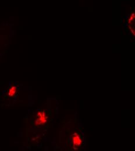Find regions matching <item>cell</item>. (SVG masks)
<instances>
[{"label":"cell","instance_id":"3957f363","mask_svg":"<svg viewBox=\"0 0 135 151\" xmlns=\"http://www.w3.org/2000/svg\"><path fill=\"white\" fill-rule=\"evenodd\" d=\"M16 93H17V87L15 86H13L9 89V92H8V95L10 96H13L14 95L16 94Z\"/></svg>","mask_w":135,"mask_h":151},{"label":"cell","instance_id":"7a4b0ae2","mask_svg":"<svg viewBox=\"0 0 135 151\" xmlns=\"http://www.w3.org/2000/svg\"><path fill=\"white\" fill-rule=\"evenodd\" d=\"M37 120L36 121V124L37 126L44 124L46 122L47 119V116L45 115L44 112H39L37 116Z\"/></svg>","mask_w":135,"mask_h":151},{"label":"cell","instance_id":"6da1fadb","mask_svg":"<svg viewBox=\"0 0 135 151\" xmlns=\"http://www.w3.org/2000/svg\"><path fill=\"white\" fill-rule=\"evenodd\" d=\"M71 145L75 150H77L78 147L82 145V137L79 132L74 133L71 138Z\"/></svg>","mask_w":135,"mask_h":151}]
</instances>
